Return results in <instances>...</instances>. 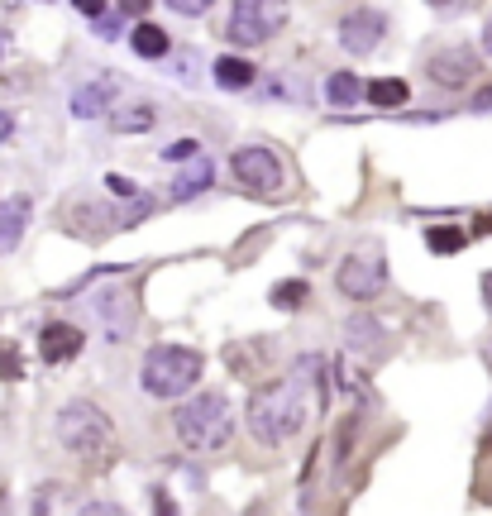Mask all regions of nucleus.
Returning <instances> with one entry per match:
<instances>
[{
  "label": "nucleus",
  "instance_id": "f257e3e1",
  "mask_svg": "<svg viewBox=\"0 0 492 516\" xmlns=\"http://www.w3.org/2000/svg\"><path fill=\"white\" fill-rule=\"evenodd\" d=\"M311 383H321V359H297L292 378L258 387L249 402V430L263 445H287L301 426H306V392Z\"/></svg>",
  "mask_w": 492,
  "mask_h": 516
},
{
  "label": "nucleus",
  "instance_id": "f03ea898",
  "mask_svg": "<svg viewBox=\"0 0 492 516\" xmlns=\"http://www.w3.org/2000/svg\"><path fill=\"white\" fill-rule=\"evenodd\" d=\"M201 354L187 349V344H158L149 349V359L139 368V378H144V392L149 397H182V392H192L201 383Z\"/></svg>",
  "mask_w": 492,
  "mask_h": 516
},
{
  "label": "nucleus",
  "instance_id": "7ed1b4c3",
  "mask_svg": "<svg viewBox=\"0 0 492 516\" xmlns=\"http://www.w3.org/2000/svg\"><path fill=\"white\" fill-rule=\"evenodd\" d=\"M230 430H235V416H230L225 392H201L187 407H177V435L187 450H220Z\"/></svg>",
  "mask_w": 492,
  "mask_h": 516
},
{
  "label": "nucleus",
  "instance_id": "20e7f679",
  "mask_svg": "<svg viewBox=\"0 0 492 516\" xmlns=\"http://www.w3.org/2000/svg\"><path fill=\"white\" fill-rule=\"evenodd\" d=\"M58 440H63L72 454H91V450H106L110 440H115V426H110V416L101 407L67 402V407L58 411Z\"/></svg>",
  "mask_w": 492,
  "mask_h": 516
},
{
  "label": "nucleus",
  "instance_id": "39448f33",
  "mask_svg": "<svg viewBox=\"0 0 492 516\" xmlns=\"http://www.w3.org/2000/svg\"><path fill=\"white\" fill-rule=\"evenodd\" d=\"M282 24H287V0H235L225 34H230L239 48H258V43L273 39Z\"/></svg>",
  "mask_w": 492,
  "mask_h": 516
},
{
  "label": "nucleus",
  "instance_id": "423d86ee",
  "mask_svg": "<svg viewBox=\"0 0 492 516\" xmlns=\"http://www.w3.org/2000/svg\"><path fill=\"white\" fill-rule=\"evenodd\" d=\"M230 172H235L239 187L254 196H273L287 182V168H282V158L273 149H235L230 153Z\"/></svg>",
  "mask_w": 492,
  "mask_h": 516
},
{
  "label": "nucleus",
  "instance_id": "0eeeda50",
  "mask_svg": "<svg viewBox=\"0 0 492 516\" xmlns=\"http://www.w3.org/2000/svg\"><path fill=\"white\" fill-rule=\"evenodd\" d=\"M335 282H340V292L349 301H373L378 297V292L387 287V263H383V254H378V244H368V249L344 258Z\"/></svg>",
  "mask_w": 492,
  "mask_h": 516
},
{
  "label": "nucleus",
  "instance_id": "6e6552de",
  "mask_svg": "<svg viewBox=\"0 0 492 516\" xmlns=\"http://www.w3.org/2000/svg\"><path fill=\"white\" fill-rule=\"evenodd\" d=\"M387 34V15L383 10H354V15H344L340 20V43L344 53H354V58H364L373 53Z\"/></svg>",
  "mask_w": 492,
  "mask_h": 516
},
{
  "label": "nucleus",
  "instance_id": "1a4fd4ad",
  "mask_svg": "<svg viewBox=\"0 0 492 516\" xmlns=\"http://www.w3.org/2000/svg\"><path fill=\"white\" fill-rule=\"evenodd\" d=\"M426 72L440 86H464V82H473V77H478V53H473L469 43L440 48V53H435V58L426 63Z\"/></svg>",
  "mask_w": 492,
  "mask_h": 516
},
{
  "label": "nucleus",
  "instance_id": "9d476101",
  "mask_svg": "<svg viewBox=\"0 0 492 516\" xmlns=\"http://www.w3.org/2000/svg\"><path fill=\"white\" fill-rule=\"evenodd\" d=\"M115 96H120V82H115V77H96V82H86L72 91V115H77V120H96V115L110 110Z\"/></svg>",
  "mask_w": 492,
  "mask_h": 516
},
{
  "label": "nucleus",
  "instance_id": "9b49d317",
  "mask_svg": "<svg viewBox=\"0 0 492 516\" xmlns=\"http://www.w3.org/2000/svg\"><path fill=\"white\" fill-rule=\"evenodd\" d=\"M96 311H101V321H106L110 340H125L129 330H134V316H139L129 292H106V297H96Z\"/></svg>",
  "mask_w": 492,
  "mask_h": 516
},
{
  "label": "nucleus",
  "instance_id": "f8f14e48",
  "mask_svg": "<svg viewBox=\"0 0 492 516\" xmlns=\"http://www.w3.org/2000/svg\"><path fill=\"white\" fill-rule=\"evenodd\" d=\"M39 349H43V359H48V364H67V359L82 349V330H77V325H67V321H53L48 330H43Z\"/></svg>",
  "mask_w": 492,
  "mask_h": 516
},
{
  "label": "nucleus",
  "instance_id": "ddd939ff",
  "mask_svg": "<svg viewBox=\"0 0 492 516\" xmlns=\"http://www.w3.org/2000/svg\"><path fill=\"white\" fill-rule=\"evenodd\" d=\"M211 72H215V86H220V91H249V86H254V77H258L254 63H249V58H235V53L215 58Z\"/></svg>",
  "mask_w": 492,
  "mask_h": 516
},
{
  "label": "nucleus",
  "instance_id": "4468645a",
  "mask_svg": "<svg viewBox=\"0 0 492 516\" xmlns=\"http://www.w3.org/2000/svg\"><path fill=\"white\" fill-rule=\"evenodd\" d=\"M29 225V196H15L5 211H0V254H15Z\"/></svg>",
  "mask_w": 492,
  "mask_h": 516
},
{
  "label": "nucleus",
  "instance_id": "2eb2a0df",
  "mask_svg": "<svg viewBox=\"0 0 492 516\" xmlns=\"http://www.w3.org/2000/svg\"><path fill=\"white\" fill-rule=\"evenodd\" d=\"M344 340H349V349H359V354H383L387 335L373 316H354V321L344 325Z\"/></svg>",
  "mask_w": 492,
  "mask_h": 516
},
{
  "label": "nucleus",
  "instance_id": "dca6fc26",
  "mask_svg": "<svg viewBox=\"0 0 492 516\" xmlns=\"http://www.w3.org/2000/svg\"><path fill=\"white\" fill-rule=\"evenodd\" d=\"M211 177H215L211 158H196L192 168H182V172H177V182H172V201H187V196L206 192V187H211Z\"/></svg>",
  "mask_w": 492,
  "mask_h": 516
},
{
  "label": "nucleus",
  "instance_id": "f3484780",
  "mask_svg": "<svg viewBox=\"0 0 492 516\" xmlns=\"http://www.w3.org/2000/svg\"><path fill=\"white\" fill-rule=\"evenodd\" d=\"M368 101L378 110H397L411 101V86L402 77H378V82H368Z\"/></svg>",
  "mask_w": 492,
  "mask_h": 516
},
{
  "label": "nucleus",
  "instance_id": "a211bd4d",
  "mask_svg": "<svg viewBox=\"0 0 492 516\" xmlns=\"http://www.w3.org/2000/svg\"><path fill=\"white\" fill-rule=\"evenodd\" d=\"M359 96H368V86L359 82L354 72H335V77L325 82V101H330V106L349 110V106H354V101H359Z\"/></svg>",
  "mask_w": 492,
  "mask_h": 516
},
{
  "label": "nucleus",
  "instance_id": "6ab92c4d",
  "mask_svg": "<svg viewBox=\"0 0 492 516\" xmlns=\"http://www.w3.org/2000/svg\"><path fill=\"white\" fill-rule=\"evenodd\" d=\"M110 125H115V134H139V129L153 125V106L149 101H125V106L110 115Z\"/></svg>",
  "mask_w": 492,
  "mask_h": 516
},
{
  "label": "nucleus",
  "instance_id": "aec40b11",
  "mask_svg": "<svg viewBox=\"0 0 492 516\" xmlns=\"http://www.w3.org/2000/svg\"><path fill=\"white\" fill-rule=\"evenodd\" d=\"M129 43H134V53L139 58H168V34L158 29V24H134V34H129Z\"/></svg>",
  "mask_w": 492,
  "mask_h": 516
},
{
  "label": "nucleus",
  "instance_id": "412c9836",
  "mask_svg": "<svg viewBox=\"0 0 492 516\" xmlns=\"http://www.w3.org/2000/svg\"><path fill=\"white\" fill-rule=\"evenodd\" d=\"M306 292H311V287L301 278H287L273 287V306H278V311H297V306H306Z\"/></svg>",
  "mask_w": 492,
  "mask_h": 516
},
{
  "label": "nucleus",
  "instance_id": "4be33fe9",
  "mask_svg": "<svg viewBox=\"0 0 492 516\" xmlns=\"http://www.w3.org/2000/svg\"><path fill=\"white\" fill-rule=\"evenodd\" d=\"M430 254H454V249H464V230H454V225H435L426 235Z\"/></svg>",
  "mask_w": 492,
  "mask_h": 516
},
{
  "label": "nucleus",
  "instance_id": "5701e85b",
  "mask_svg": "<svg viewBox=\"0 0 492 516\" xmlns=\"http://www.w3.org/2000/svg\"><path fill=\"white\" fill-rule=\"evenodd\" d=\"M0 373H5V378L20 373V349H15V344H0Z\"/></svg>",
  "mask_w": 492,
  "mask_h": 516
},
{
  "label": "nucleus",
  "instance_id": "b1692460",
  "mask_svg": "<svg viewBox=\"0 0 492 516\" xmlns=\"http://www.w3.org/2000/svg\"><path fill=\"white\" fill-rule=\"evenodd\" d=\"M192 153H196V139H177V144L163 149V158H168V163H182V158H192Z\"/></svg>",
  "mask_w": 492,
  "mask_h": 516
},
{
  "label": "nucleus",
  "instance_id": "393cba45",
  "mask_svg": "<svg viewBox=\"0 0 492 516\" xmlns=\"http://www.w3.org/2000/svg\"><path fill=\"white\" fill-rule=\"evenodd\" d=\"M172 10H177V15H206V10H211L215 0H168Z\"/></svg>",
  "mask_w": 492,
  "mask_h": 516
},
{
  "label": "nucleus",
  "instance_id": "a878e982",
  "mask_svg": "<svg viewBox=\"0 0 492 516\" xmlns=\"http://www.w3.org/2000/svg\"><path fill=\"white\" fill-rule=\"evenodd\" d=\"M106 187H110L115 196H139V187H134L129 177H120V172H110V177H106Z\"/></svg>",
  "mask_w": 492,
  "mask_h": 516
},
{
  "label": "nucleus",
  "instance_id": "bb28decb",
  "mask_svg": "<svg viewBox=\"0 0 492 516\" xmlns=\"http://www.w3.org/2000/svg\"><path fill=\"white\" fill-rule=\"evenodd\" d=\"M77 10H82L86 20H96V15H106V0H72Z\"/></svg>",
  "mask_w": 492,
  "mask_h": 516
},
{
  "label": "nucleus",
  "instance_id": "cd10ccee",
  "mask_svg": "<svg viewBox=\"0 0 492 516\" xmlns=\"http://www.w3.org/2000/svg\"><path fill=\"white\" fill-rule=\"evenodd\" d=\"M96 34H101V39H115V34H120V20H110V15H96Z\"/></svg>",
  "mask_w": 492,
  "mask_h": 516
},
{
  "label": "nucleus",
  "instance_id": "c85d7f7f",
  "mask_svg": "<svg viewBox=\"0 0 492 516\" xmlns=\"http://www.w3.org/2000/svg\"><path fill=\"white\" fill-rule=\"evenodd\" d=\"M149 10V0H120V15H144Z\"/></svg>",
  "mask_w": 492,
  "mask_h": 516
},
{
  "label": "nucleus",
  "instance_id": "c756f323",
  "mask_svg": "<svg viewBox=\"0 0 492 516\" xmlns=\"http://www.w3.org/2000/svg\"><path fill=\"white\" fill-rule=\"evenodd\" d=\"M10 134H15V120H10V115H5V110H0V144H5V139H10Z\"/></svg>",
  "mask_w": 492,
  "mask_h": 516
},
{
  "label": "nucleus",
  "instance_id": "7c9ffc66",
  "mask_svg": "<svg viewBox=\"0 0 492 516\" xmlns=\"http://www.w3.org/2000/svg\"><path fill=\"white\" fill-rule=\"evenodd\" d=\"M473 110H492V86H483V91H478V101H473Z\"/></svg>",
  "mask_w": 492,
  "mask_h": 516
},
{
  "label": "nucleus",
  "instance_id": "2f4dec72",
  "mask_svg": "<svg viewBox=\"0 0 492 516\" xmlns=\"http://www.w3.org/2000/svg\"><path fill=\"white\" fill-rule=\"evenodd\" d=\"M483 301H488V311H492V273L483 278Z\"/></svg>",
  "mask_w": 492,
  "mask_h": 516
},
{
  "label": "nucleus",
  "instance_id": "473e14b6",
  "mask_svg": "<svg viewBox=\"0 0 492 516\" xmlns=\"http://www.w3.org/2000/svg\"><path fill=\"white\" fill-rule=\"evenodd\" d=\"M483 48H488V53H492V20L483 24Z\"/></svg>",
  "mask_w": 492,
  "mask_h": 516
},
{
  "label": "nucleus",
  "instance_id": "72a5a7b5",
  "mask_svg": "<svg viewBox=\"0 0 492 516\" xmlns=\"http://www.w3.org/2000/svg\"><path fill=\"white\" fill-rule=\"evenodd\" d=\"M483 359H488V368H492V340H488V349H483Z\"/></svg>",
  "mask_w": 492,
  "mask_h": 516
},
{
  "label": "nucleus",
  "instance_id": "f704fd0d",
  "mask_svg": "<svg viewBox=\"0 0 492 516\" xmlns=\"http://www.w3.org/2000/svg\"><path fill=\"white\" fill-rule=\"evenodd\" d=\"M0 53H5V34H0Z\"/></svg>",
  "mask_w": 492,
  "mask_h": 516
}]
</instances>
